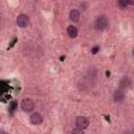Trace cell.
Returning <instances> with one entry per match:
<instances>
[{
	"label": "cell",
	"instance_id": "cell-1",
	"mask_svg": "<svg viewBox=\"0 0 134 134\" xmlns=\"http://www.w3.org/2000/svg\"><path fill=\"white\" fill-rule=\"evenodd\" d=\"M107 26H108V20L105 16H99L94 21V28L98 31H102V30L106 29Z\"/></svg>",
	"mask_w": 134,
	"mask_h": 134
},
{
	"label": "cell",
	"instance_id": "cell-2",
	"mask_svg": "<svg viewBox=\"0 0 134 134\" xmlns=\"http://www.w3.org/2000/svg\"><path fill=\"white\" fill-rule=\"evenodd\" d=\"M21 108L25 112H30L35 109V103L30 98H24L21 102Z\"/></svg>",
	"mask_w": 134,
	"mask_h": 134
},
{
	"label": "cell",
	"instance_id": "cell-3",
	"mask_svg": "<svg viewBox=\"0 0 134 134\" xmlns=\"http://www.w3.org/2000/svg\"><path fill=\"white\" fill-rule=\"evenodd\" d=\"M16 22H17V25L19 27H22V28L23 27H26L29 24V17L27 15H25V14H20L17 17Z\"/></svg>",
	"mask_w": 134,
	"mask_h": 134
},
{
	"label": "cell",
	"instance_id": "cell-4",
	"mask_svg": "<svg viewBox=\"0 0 134 134\" xmlns=\"http://www.w3.org/2000/svg\"><path fill=\"white\" fill-rule=\"evenodd\" d=\"M75 124H76V127L77 128H80V129L83 130V129H86L89 126V119L87 117H85V116H79L76 118Z\"/></svg>",
	"mask_w": 134,
	"mask_h": 134
},
{
	"label": "cell",
	"instance_id": "cell-5",
	"mask_svg": "<svg viewBox=\"0 0 134 134\" xmlns=\"http://www.w3.org/2000/svg\"><path fill=\"white\" fill-rule=\"evenodd\" d=\"M29 120H30V122H31L32 125H40V124H42V121H43V116H42L39 112H34V113L30 115Z\"/></svg>",
	"mask_w": 134,
	"mask_h": 134
},
{
	"label": "cell",
	"instance_id": "cell-6",
	"mask_svg": "<svg viewBox=\"0 0 134 134\" xmlns=\"http://www.w3.org/2000/svg\"><path fill=\"white\" fill-rule=\"evenodd\" d=\"M125 98V93L122 92V90H116L113 94V99L115 103H120L122 102Z\"/></svg>",
	"mask_w": 134,
	"mask_h": 134
},
{
	"label": "cell",
	"instance_id": "cell-7",
	"mask_svg": "<svg viewBox=\"0 0 134 134\" xmlns=\"http://www.w3.org/2000/svg\"><path fill=\"white\" fill-rule=\"evenodd\" d=\"M77 28L75 27V26H73V25H70V26H68L67 27V35L70 37V38H76L77 37Z\"/></svg>",
	"mask_w": 134,
	"mask_h": 134
},
{
	"label": "cell",
	"instance_id": "cell-8",
	"mask_svg": "<svg viewBox=\"0 0 134 134\" xmlns=\"http://www.w3.org/2000/svg\"><path fill=\"white\" fill-rule=\"evenodd\" d=\"M69 18L72 22H79L80 20V13L77 9H72L69 13Z\"/></svg>",
	"mask_w": 134,
	"mask_h": 134
},
{
	"label": "cell",
	"instance_id": "cell-9",
	"mask_svg": "<svg viewBox=\"0 0 134 134\" xmlns=\"http://www.w3.org/2000/svg\"><path fill=\"white\" fill-rule=\"evenodd\" d=\"M130 84H131L130 79H129L128 76H124V77L120 80V82H119V87H120L121 89H126V88H128V87L130 86Z\"/></svg>",
	"mask_w": 134,
	"mask_h": 134
},
{
	"label": "cell",
	"instance_id": "cell-10",
	"mask_svg": "<svg viewBox=\"0 0 134 134\" xmlns=\"http://www.w3.org/2000/svg\"><path fill=\"white\" fill-rule=\"evenodd\" d=\"M117 5L120 7V8H125L127 7L128 5H130V1L129 0H119L117 2Z\"/></svg>",
	"mask_w": 134,
	"mask_h": 134
},
{
	"label": "cell",
	"instance_id": "cell-11",
	"mask_svg": "<svg viewBox=\"0 0 134 134\" xmlns=\"http://www.w3.org/2000/svg\"><path fill=\"white\" fill-rule=\"evenodd\" d=\"M71 134H84V132L82 131V129L75 128V129H73V130L71 131Z\"/></svg>",
	"mask_w": 134,
	"mask_h": 134
},
{
	"label": "cell",
	"instance_id": "cell-12",
	"mask_svg": "<svg viewBox=\"0 0 134 134\" xmlns=\"http://www.w3.org/2000/svg\"><path fill=\"white\" fill-rule=\"evenodd\" d=\"M97 49H98V47H97V46H96V47H94V48L91 50V51H92V53H96V52H97Z\"/></svg>",
	"mask_w": 134,
	"mask_h": 134
},
{
	"label": "cell",
	"instance_id": "cell-13",
	"mask_svg": "<svg viewBox=\"0 0 134 134\" xmlns=\"http://www.w3.org/2000/svg\"><path fill=\"white\" fill-rule=\"evenodd\" d=\"M1 134H6V133H5V132H3V131H2V132H1Z\"/></svg>",
	"mask_w": 134,
	"mask_h": 134
},
{
	"label": "cell",
	"instance_id": "cell-14",
	"mask_svg": "<svg viewBox=\"0 0 134 134\" xmlns=\"http://www.w3.org/2000/svg\"><path fill=\"white\" fill-rule=\"evenodd\" d=\"M125 134H131V133H130V132H126Z\"/></svg>",
	"mask_w": 134,
	"mask_h": 134
},
{
	"label": "cell",
	"instance_id": "cell-15",
	"mask_svg": "<svg viewBox=\"0 0 134 134\" xmlns=\"http://www.w3.org/2000/svg\"><path fill=\"white\" fill-rule=\"evenodd\" d=\"M133 55H134V49H133Z\"/></svg>",
	"mask_w": 134,
	"mask_h": 134
}]
</instances>
